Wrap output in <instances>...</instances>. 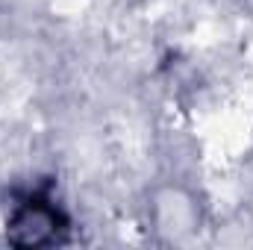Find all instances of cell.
Masks as SVG:
<instances>
[{
    "label": "cell",
    "mask_w": 253,
    "mask_h": 250,
    "mask_svg": "<svg viewBox=\"0 0 253 250\" xmlns=\"http://www.w3.org/2000/svg\"><path fill=\"white\" fill-rule=\"evenodd\" d=\"M68 233L65 215L47 200H24L6 221V239L15 248H47L62 245Z\"/></svg>",
    "instance_id": "6da1fadb"
},
{
    "label": "cell",
    "mask_w": 253,
    "mask_h": 250,
    "mask_svg": "<svg viewBox=\"0 0 253 250\" xmlns=\"http://www.w3.org/2000/svg\"><path fill=\"white\" fill-rule=\"evenodd\" d=\"M153 218H156V230L165 233L171 242H183L200 227L197 203L180 188H165L162 194H156Z\"/></svg>",
    "instance_id": "7a4b0ae2"
}]
</instances>
